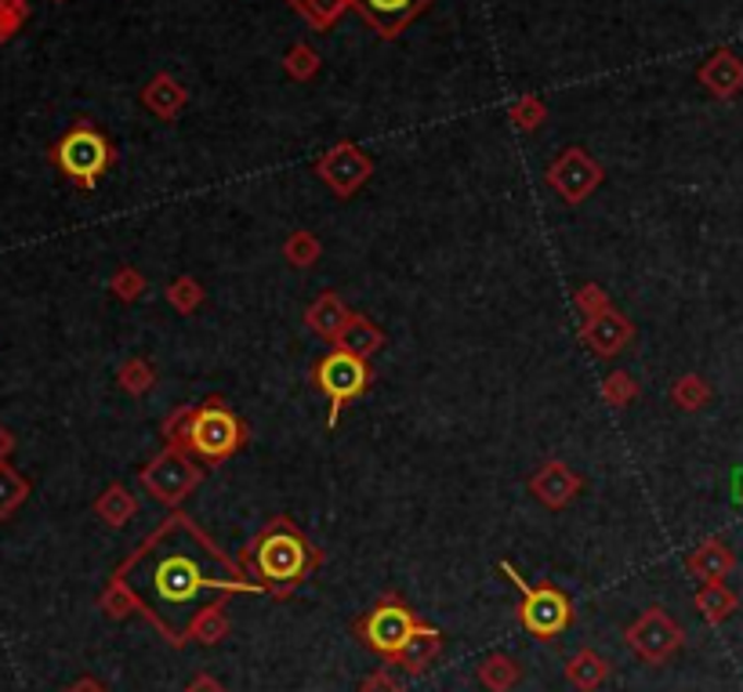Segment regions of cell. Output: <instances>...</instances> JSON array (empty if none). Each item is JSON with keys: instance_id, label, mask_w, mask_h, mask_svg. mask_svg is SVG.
<instances>
[{"instance_id": "obj_1", "label": "cell", "mask_w": 743, "mask_h": 692, "mask_svg": "<svg viewBox=\"0 0 743 692\" xmlns=\"http://www.w3.org/2000/svg\"><path fill=\"white\" fill-rule=\"evenodd\" d=\"M232 592H265V587L247 581L189 518H171L120 565L103 609L109 617H128L142 609L167 642L182 645L189 642L200 612Z\"/></svg>"}, {"instance_id": "obj_2", "label": "cell", "mask_w": 743, "mask_h": 692, "mask_svg": "<svg viewBox=\"0 0 743 692\" xmlns=\"http://www.w3.org/2000/svg\"><path fill=\"white\" fill-rule=\"evenodd\" d=\"M247 559H251V573L257 576V584L284 595L316 570L320 554L312 551V544L287 518H276L257 533Z\"/></svg>"}, {"instance_id": "obj_3", "label": "cell", "mask_w": 743, "mask_h": 692, "mask_svg": "<svg viewBox=\"0 0 743 692\" xmlns=\"http://www.w3.org/2000/svg\"><path fill=\"white\" fill-rule=\"evenodd\" d=\"M51 160L81 189H95L98 178L109 171L112 150L103 131H95L92 123H76V128L70 134H62L59 145L51 150Z\"/></svg>"}, {"instance_id": "obj_4", "label": "cell", "mask_w": 743, "mask_h": 692, "mask_svg": "<svg viewBox=\"0 0 743 692\" xmlns=\"http://www.w3.org/2000/svg\"><path fill=\"white\" fill-rule=\"evenodd\" d=\"M178 436H182V442L196 453L200 461L218 464V461L229 457V453H236V446L243 442V428L229 410H221L218 403H211V406H204V410L189 414Z\"/></svg>"}, {"instance_id": "obj_5", "label": "cell", "mask_w": 743, "mask_h": 692, "mask_svg": "<svg viewBox=\"0 0 743 692\" xmlns=\"http://www.w3.org/2000/svg\"><path fill=\"white\" fill-rule=\"evenodd\" d=\"M504 576L519 587L523 592V609H519V617H523V628L537 634L540 642H548V639H555V634L566 631V623H570V598L559 592V587H534V584H526L519 573H515V565L512 562H504L501 565Z\"/></svg>"}, {"instance_id": "obj_6", "label": "cell", "mask_w": 743, "mask_h": 692, "mask_svg": "<svg viewBox=\"0 0 743 692\" xmlns=\"http://www.w3.org/2000/svg\"><path fill=\"white\" fill-rule=\"evenodd\" d=\"M356 631H359V639H363L367 649L396 660L399 649L407 645V639L418 631V617H414L399 598H385V602H378L363 620L356 623Z\"/></svg>"}, {"instance_id": "obj_7", "label": "cell", "mask_w": 743, "mask_h": 692, "mask_svg": "<svg viewBox=\"0 0 743 692\" xmlns=\"http://www.w3.org/2000/svg\"><path fill=\"white\" fill-rule=\"evenodd\" d=\"M316 381L326 392V399H331V421H337L341 406L352 403L356 395H363L370 373L363 367V359L352 356V351H331L316 367Z\"/></svg>"}, {"instance_id": "obj_8", "label": "cell", "mask_w": 743, "mask_h": 692, "mask_svg": "<svg viewBox=\"0 0 743 692\" xmlns=\"http://www.w3.org/2000/svg\"><path fill=\"white\" fill-rule=\"evenodd\" d=\"M627 642H632V649H638L646 660L660 664L682 645V631L674 628V620L663 617L660 609H649L646 617H642L635 628L627 631Z\"/></svg>"}, {"instance_id": "obj_9", "label": "cell", "mask_w": 743, "mask_h": 692, "mask_svg": "<svg viewBox=\"0 0 743 692\" xmlns=\"http://www.w3.org/2000/svg\"><path fill=\"white\" fill-rule=\"evenodd\" d=\"M439 649H443V639H439V631L418 623V631H414L410 639H407V645L399 649L396 660H399V667L407 675H421V671H428V667H432Z\"/></svg>"}, {"instance_id": "obj_10", "label": "cell", "mask_w": 743, "mask_h": 692, "mask_svg": "<svg viewBox=\"0 0 743 692\" xmlns=\"http://www.w3.org/2000/svg\"><path fill=\"white\" fill-rule=\"evenodd\" d=\"M363 11L378 22L381 33H396L399 22H407L418 11L421 0H359Z\"/></svg>"}, {"instance_id": "obj_11", "label": "cell", "mask_w": 743, "mask_h": 692, "mask_svg": "<svg viewBox=\"0 0 743 692\" xmlns=\"http://www.w3.org/2000/svg\"><path fill=\"white\" fill-rule=\"evenodd\" d=\"M566 675H570V682L577 685V689H599L606 682V675H610V667H606V660H599L595 653H577L570 660L566 667Z\"/></svg>"}, {"instance_id": "obj_12", "label": "cell", "mask_w": 743, "mask_h": 692, "mask_svg": "<svg viewBox=\"0 0 743 692\" xmlns=\"http://www.w3.org/2000/svg\"><path fill=\"white\" fill-rule=\"evenodd\" d=\"M479 682L490 692H508L519 682V667H515L508 656H490V660L479 667Z\"/></svg>"}, {"instance_id": "obj_13", "label": "cell", "mask_w": 743, "mask_h": 692, "mask_svg": "<svg viewBox=\"0 0 743 692\" xmlns=\"http://www.w3.org/2000/svg\"><path fill=\"white\" fill-rule=\"evenodd\" d=\"M29 493V482L22 479L15 468H8V464H0V522L11 518V512L26 501Z\"/></svg>"}, {"instance_id": "obj_14", "label": "cell", "mask_w": 743, "mask_h": 692, "mask_svg": "<svg viewBox=\"0 0 743 692\" xmlns=\"http://www.w3.org/2000/svg\"><path fill=\"white\" fill-rule=\"evenodd\" d=\"M225 631H229V617H225L221 606L214 602L211 609H204L196 617L193 631H189V639H196V642H204V645H214V642L225 639Z\"/></svg>"}, {"instance_id": "obj_15", "label": "cell", "mask_w": 743, "mask_h": 692, "mask_svg": "<svg viewBox=\"0 0 743 692\" xmlns=\"http://www.w3.org/2000/svg\"><path fill=\"white\" fill-rule=\"evenodd\" d=\"M729 565H733V559H729V551L718 548V544H711V548H704V551H696V559H690V570L696 576H704V581H711V584H718V576H722Z\"/></svg>"}, {"instance_id": "obj_16", "label": "cell", "mask_w": 743, "mask_h": 692, "mask_svg": "<svg viewBox=\"0 0 743 692\" xmlns=\"http://www.w3.org/2000/svg\"><path fill=\"white\" fill-rule=\"evenodd\" d=\"M704 81H711L718 95H729V91H736L743 81V65L733 59V55H718V62L711 70H704Z\"/></svg>"}, {"instance_id": "obj_17", "label": "cell", "mask_w": 743, "mask_h": 692, "mask_svg": "<svg viewBox=\"0 0 743 692\" xmlns=\"http://www.w3.org/2000/svg\"><path fill=\"white\" fill-rule=\"evenodd\" d=\"M696 606L704 609V617H707V620H715V623H718V620H726L729 612L736 609V598L729 595L722 584H707L704 592H700V598H696Z\"/></svg>"}, {"instance_id": "obj_18", "label": "cell", "mask_w": 743, "mask_h": 692, "mask_svg": "<svg viewBox=\"0 0 743 692\" xmlns=\"http://www.w3.org/2000/svg\"><path fill=\"white\" fill-rule=\"evenodd\" d=\"M26 15H29L26 0H0V44L15 37L19 26L26 22Z\"/></svg>"}, {"instance_id": "obj_19", "label": "cell", "mask_w": 743, "mask_h": 692, "mask_svg": "<svg viewBox=\"0 0 743 692\" xmlns=\"http://www.w3.org/2000/svg\"><path fill=\"white\" fill-rule=\"evenodd\" d=\"M98 512H103V515H106V518L112 522V526H120V522L131 515V504L123 501V493H120V490H109V497H106V501L98 504Z\"/></svg>"}, {"instance_id": "obj_20", "label": "cell", "mask_w": 743, "mask_h": 692, "mask_svg": "<svg viewBox=\"0 0 743 692\" xmlns=\"http://www.w3.org/2000/svg\"><path fill=\"white\" fill-rule=\"evenodd\" d=\"M359 692H403V689H399L396 682H392L388 675H374V678H367L363 689H359Z\"/></svg>"}, {"instance_id": "obj_21", "label": "cell", "mask_w": 743, "mask_h": 692, "mask_svg": "<svg viewBox=\"0 0 743 692\" xmlns=\"http://www.w3.org/2000/svg\"><path fill=\"white\" fill-rule=\"evenodd\" d=\"M11 450H15V439H11V432H8V428L0 425V464L8 461V453H11Z\"/></svg>"}, {"instance_id": "obj_22", "label": "cell", "mask_w": 743, "mask_h": 692, "mask_svg": "<svg viewBox=\"0 0 743 692\" xmlns=\"http://www.w3.org/2000/svg\"><path fill=\"white\" fill-rule=\"evenodd\" d=\"M189 692H221L218 682H211V678H200V682L189 685Z\"/></svg>"}, {"instance_id": "obj_23", "label": "cell", "mask_w": 743, "mask_h": 692, "mask_svg": "<svg viewBox=\"0 0 743 692\" xmlns=\"http://www.w3.org/2000/svg\"><path fill=\"white\" fill-rule=\"evenodd\" d=\"M70 692H106L103 685H98V682H92V678H84V682H76Z\"/></svg>"}, {"instance_id": "obj_24", "label": "cell", "mask_w": 743, "mask_h": 692, "mask_svg": "<svg viewBox=\"0 0 743 692\" xmlns=\"http://www.w3.org/2000/svg\"><path fill=\"white\" fill-rule=\"evenodd\" d=\"M736 493H740V501H743V472L736 475Z\"/></svg>"}]
</instances>
